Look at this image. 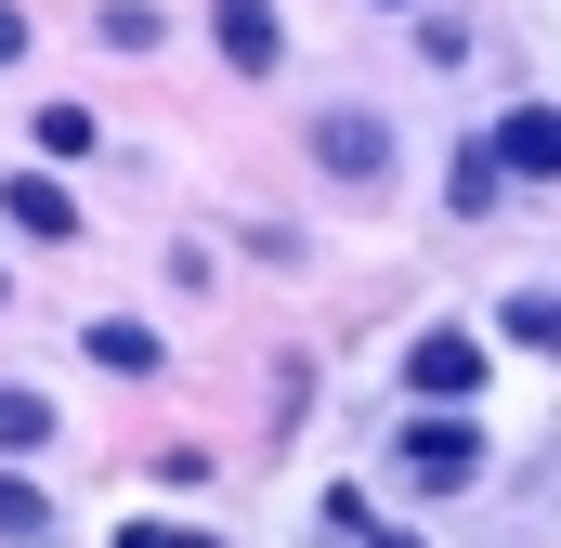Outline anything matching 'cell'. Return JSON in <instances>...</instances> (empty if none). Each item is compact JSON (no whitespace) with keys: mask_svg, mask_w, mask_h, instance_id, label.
Returning a JSON list of instances; mask_svg holds the SVG:
<instances>
[{"mask_svg":"<svg viewBox=\"0 0 561 548\" xmlns=\"http://www.w3.org/2000/svg\"><path fill=\"white\" fill-rule=\"evenodd\" d=\"M313 170L327 183H392V118L379 105H327L313 118Z\"/></svg>","mask_w":561,"mask_h":548,"instance_id":"6da1fadb","label":"cell"},{"mask_svg":"<svg viewBox=\"0 0 561 548\" xmlns=\"http://www.w3.org/2000/svg\"><path fill=\"white\" fill-rule=\"evenodd\" d=\"M405 392H419V406H470V392H483V340H470V327H431L419 353H405Z\"/></svg>","mask_w":561,"mask_h":548,"instance_id":"7a4b0ae2","label":"cell"},{"mask_svg":"<svg viewBox=\"0 0 561 548\" xmlns=\"http://www.w3.org/2000/svg\"><path fill=\"white\" fill-rule=\"evenodd\" d=\"M392 457L419 470L431 496H470V483H483V431H457V418H419V431H405Z\"/></svg>","mask_w":561,"mask_h":548,"instance_id":"3957f363","label":"cell"},{"mask_svg":"<svg viewBox=\"0 0 561 548\" xmlns=\"http://www.w3.org/2000/svg\"><path fill=\"white\" fill-rule=\"evenodd\" d=\"M0 222L39 236V249H66V236H79V196H66L53 170H13V183H0Z\"/></svg>","mask_w":561,"mask_h":548,"instance_id":"277c9868","label":"cell"},{"mask_svg":"<svg viewBox=\"0 0 561 548\" xmlns=\"http://www.w3.org/2000/svg\"><path fill=\"white\" fill-rule=\"evenodd\" d=\"M209 39H222V66H249V79H275V53H287L275 0H209Z\"/></svg>","mask_w":561,"mask_h":548,"instance_id":"5b68a950","label":"cell"},{"mask_svg":"<svg viewBox=\"0 0 561 548\" xmlns=\"http://www.w3.org/2000/svg\"><path fill=\"white\" fill-rule=\"evenodd\" d=\"M483 170H496V183H549V105H510L496 144H483Z\"/></svg>","mask_w":561,"mask_h":548,"instance_id":"8992f818","label":"cell"},{"mask_svg":"<svg viewBox=\"0 0 561 548\" xmlns=\"http://www.w3.org/2000/svg\"><path fill=\"white\" fill-rule=\"evenodd\" d=\"M92 366H105V379H157V366H170V340L131 327V313H105V327H92Z\"/></svg>","mask_w":561,"mask_h":548,"instance_id":"52a82bcc","label":"cell"},{"mask_svg":"<svg viewBox=\"0 0 561 548\" xmlns=\"http://www.w3.org/2000/svg\"><path fill=\"white\" fill-rule=\"evenodd\" d=\"M26 444H53V392L39 379H0V457H26Z\"/></svg>","mask_w":561,"mask_h":548,"instance_id":"ba28073f","label":"cell"},{"mask_svg":"<svg viewBox=\"0 0 561 548\" xmlns=\"http://www.w3.org/2000/svg\"><path fill=\"white\" fill-rule=\"evenodd\" d=\"M549 287H510V300H496V340H510V353H549Z\"/></svg>","mask_w":561,"mask_h":548,"instance_id":"9c48e42d","label":"cell"},{"mask_svg":"<svg viewBox=\"0 0 561 548\" xmlns=\"http://www.w3.org/2000/svg\"><path fill=\"white\" fill-rule=\"evenodd\" d=\"M105 39H118V53H157V39H170V13H157V0H118V13H105Z\"/></svg>","mask_w":561,"mask_h":548,"instance_id":"30bf717a","label":"cell"},{"mask_svg":"<svg viewBox=\"0 0 561 548\" xmlns=\"http://www.w3.org/2000/svg\"><path fill=\"white\" fill-rule=\"evenodd\" d=\"M496 196H510V183H496V170H483V144H470V157H457V222H483Z\"/></svg>","mask_w":561,"mask_h":548,"instance_id":"8fae6325","label":"cell"},{"mask_svg":"<svg viewBox=\"0 0 561 548\" xmlns=\"http://www.w3.org/2000/svg\"><path fill=\"white\" fill-rule=\"evenodd\" d=\"M39 523H53V496H39V483H13V470H0V536H39Z\"/></svg>","mask_w":561,"mask_h":548,"instance_id":"7c38bea8","label":"cell"},{"mask_svg":"<svg viewBox=\"0 0 561 548\" xmlns=\"http://www.w3.org/2000/svg\"><path fill=\"white\" fill-rule=\"evenodd\" d=\"M419 53L431 66H470V13H419Z\"/></svg>","mask_w":561,"mask_h":548,"instance_id":"4fadbf2b","label":"cell"},{"mask_svg":"<svg viewBox=\"0 0 561 548\" xmlns=\"http://www.w3.org/2000/svg\"><path fill=\"white\" fill-rule=\"evenodd\" d=\"M39 157H92V118L79 105H39Z\"/></svg>","mask_w":561,"mask_h":548,"instance_id":"5bb4252c","label":"cell"},{"mask_svg":"<svg viewBox=\"0 0 561 548\" xmlns=\"http://www.w3.org/2000/svg\"><path fill=\"white\" fill-rule=\"evenodd\" d=\"M118 548H222V536H196V523H157V510H144V523H118Z\"/></svg>","mask_w":561,"mask_h":548,"instance_id":"9a60e30c","label":"cell"},{"mask_svg":"<svg viewBox=\"0 0 561 548\" xmlns=\"http://www.w3.org/2000/svg\"><path fill=\"white\" fill-rule=\"evenodd\" d=\"M13 53H26V13H0V66H13Z\"/></svg>","mask_w":561,"mask_h":548,"instance_id":"2e32d148","label":"cell"},{"mask_svg":"<svg viewBox=\"0 0 561 548\" xmlns=\"http://www.w3.org/2000/svg\"><path fill=\"white\" fill-rule=\"evenodd\" d=\"M392 13H405V0H392Z\"/></svg>","mask_w":561,"mask_h":548,"instance_id":"e0dca14e","label":"cell"}]
</instances>
